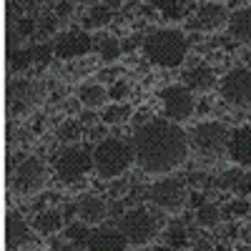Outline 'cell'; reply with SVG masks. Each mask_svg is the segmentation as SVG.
<instances>
[{
  "mask_svg": "<svg viewBox=\"0 0 251 251\" xmlns=\"http://www.w3.org/2000/svg\"><path fill=\"white\" fill-rule=\"evenodd\" d=\"M111 23V8L108 5H91L88 15H86V23H83V28H106Z\"/></svg>",
  "mask_w": 251,
  "mask_h": 251,
  "instance_id": "23",
  "label": "cell"
},
{
  "mask_svg": "<svg viewBox=\"0 0 251 251\" xmlns=\"http://www.w3.org/2000/svg\"><path fill=\"white\" fill-rule=\"evenodd\" d=\"M33 55H35L38 66H48L50 58L55 55V46L53 43H38V46H33Z\"/></svg>",
  "mask_w": 251,
  "mask_h": 251,
  "instance_id": "31",
  "label": "cell"
},
{
  "mask_svg": "<svg viewBox=\"0 0 251 251\" xmlns=\"http://www.w3.org/2000/svg\"><path fill=\"white\" fill-rule=\"evenodd\" d=\"M186 228L183 224H174L169 231H166V244H169V249H183L186 246Z\"/></svg>",
  "mask_w": 251,
  "mask_h": 251,
  "instance_id": "30",
  "label": "cell"
},
{
  "mask_svg": "<svg viewBox=\"0 0 251 251\" xmlns=\"http://www.w3.org/2000/svg\"><path fill=\"white\" fill-rule=\"evenodd\" d=\"M188 199H191V201H188V203H191L194 208H199V206H201V203L206 201V199H203V194H196V191H194L191 196H188Z\"/></svg>",
  "mask_w": 251,
  "mask_h": 251,
  "instance_id": "39",
  "label": "cell"
},
{
  "mask_svg": "<svg viewBox=\"0 0 251 251\" xmlns=\"http://www.w3.org/2000/svg\"><path fill=\"white\" fill-rule=\"evenodd\" d=\"M55 55L58 58H80V55H86V53H91V48H93V40H91V35L88 33H83V30H71V33H66V35H60V38H55Z\"/></svg>",
  "mask_w": 251,
  "mask_h": 251,
  "instance_id": "13",
  "label": "cell"
},
{
  "mask_svg": "<svg viewBox=\"0 0 251 251\" xmlns=\"http://www.w3.org/2000/svg\"><path fill=\"white\" fill-rule=\"evenodd\" d=\"M93 161H96L98 178L113 181V178L123 176L136 163V146H133V141L106 136L103 141H98L96 151H93Z\"/></svg>",
  "mask_w": 251,
  "mask_h": 251,
  "instance_id": "3",
  "label": "cell"
},
{
  "mask_svg": "<svg viewBox=\"0 0 251 251\" xmlns=\"http://www.w3.org/2000/svg\"><path fill=\"white\" fill-rule=\"evenodd\" d=\"M30 63H35L33 48H15V53H10V68H13L15 73L25 71Z\"/></svg>",
  "mask_w": 251,
  "mask_h": 251,
  "instance_id": "26",
  "label": "cell"
},
{
  "mask_svg": "<svg viewBox=\"0 0 251 251\" xmlns=\"http://www.w3.org/2000/svg\"><path fill=\"white\" fill-rule=\"evenodd\" d=\"M108 91L100 86V83H86V86H80L78 91V103L86 111H98L106 106V100H108Z\"/></svg>",
  "mask_w": 251,
  "mask_h": 251,
  "instance_id": "19",
  "label": "cell"
},
{
  "mask_svg": "<svg viewBox=\"0 0 251 251\" xmlns=\"http://www.w3.org/2000/svg\"><path fill=\"white\" fill-rule=\"evenodd\" d=\"M226 214H228V216H246V214H249V201L239 199V201H234V203H228Z\"/></svg>",
  "mask_w": 251,
  "mask_h": 251,
  "instance_id": "33",
  "label": "cell"
},
{
  "mask_svg": "<svg viewBox=\"0 0 251 251\" xmlns=\"http://www.w3.org/2000/svg\"><path fill=\"white\" fill-rule=\"evenodd\" d=\"M98 53H100L103 63H116L118 55L123 53V46H121V40H116V38H103L98 43Z\"/></svg>",
  "mask_w": 251,
  "mask_h": 251,
  "instance_id": "25",
  "label": "cell"
},
{
  "mask_svg": "<svg viewBox=\"0 0 251 251\" xmlns=\"http://www.w3.org/2000/svg\"><path fill=\"white\" fill-rule=\"evenodd\" d=\"M88 249H108V251H121V249H128V239L123 236L121 228H96V231H91L88 236Z\"/></svg>",
  "mask_w": 251,
  "mask_h": 251,
  "instance_id": "15",
  "label": "cell"
},
{
  "mask_svg": "<svg viewBox=\"0 0 251 251\" xmlns=\"http://www.w3.org/2000/svg\"><path fill=\"white\" fill-rule=\"evenodd\" d=\"M161 216L156 211H149V208H131L118 219V228L123 231V236L128 239L131 246H149L158 231H161Z\"/></svg>",
  "mask_w": 251,
  "mask_h": 251,
  "instance_id": "4",
  "label": "cell"
},
{
  "mask_svg": "<svg viewBox=\"0 0 251 251\" xmlns=\"http://www.w3.org/2000/svg\"><path fill=\"white\" fill-rule=\"evenodd\" d=\"M35 228L28 226V221L15 214V211H8L5 216V241H8V249H25V246H33L35 241Z\"/></svg>",
  "mask_w": 251,
  "mask_h": 251,
  "instance_id": "12",
  "label": "cell"
},
{
  "mask_svg": "<svg viewBox=\"0 0 251 251\" xmlns=\"http://www.w3.org/2000/svg\"><path fill=\"white\" fill-rule=\"evenodd\" d=\"M108 216V203L96 194H86L78 199V219L88 226H100L103 219Z\"/></svg>",
  "mask_w": 251,
  "mask_h": 251,
  "instance_id": "14",
  "label": "cell"
},
{
  "mask_svg": "<svg viewBox=\"0 0 251 251\" xmlns=\"http://www.w3.org/2000/svg\"><path fill=\"white\" fill-rule=\"evenodd\" d=\"M228 136H231L228 128L224 123H219V121L199 123L196 128L188 133L194 151H199L206 158H214V156H221L224 151H228Z\"/></svg>",
  "mask_w": 251,
  "mask_h": 251,
  "instance_id": "6",
  "label": "cell"
},
{
  "mask_svg": "<svg viewBox=\"0 0 251 251\" xmlns=\"http://www.w3.org/2000/svg\"><path fill=\"white\" fill-rule=\"evenodd\" d=\"M228 35L236 43H251V8H241L228 15Z\"/></svg>",
  "mask_w": 251,
  "mask_h": 251,
  "instance_id": "18",
  "label": "cell"
},
{
  "mask_svg": "<svg viewBox=\"0 0 251 251\" xmlns=\"http://www.w3.org/2000/svg\"><path fill=\"white\" fill-rule=\"evenodd\" d=\"M186 186L178 178H163L149 188V201L161 214H178L186 206Z\"/></svg>",
  "mask_w": 251,
  "mask_h": 251,
  "instance_id": "8",
  "label": "cell"
},
{
  "mask_svg": "<svg viewBox=\"0 0 251 251\" xmlns=\"http://www.w3.org/2000/svg\"><path fill=\"white\" fill-rule=\"evenodd\" d=\"M88 236H91V226H88L86 221L66 226V239H71V241H78V244L86 246V244H88Z\"/></svg>",
  "mask_w": 251,
  "mask_h": 251,
  "instance_id": "28",
  "label": "cell"
},
{
  "mask_svg": "<svg viewBox=\"0 0 251 251\" xmlns=\"http://www.w3.org/2000/svg\"><path fill=\"white\" fill-rule=\"evenodd\" d=\"M136 163L149 176H169L186 163L191 138L176 121H149L133 136Z\"/></svg>",
  "mask_w": 251,
  "mask_h": 251,
  "instance_id": "1",
  "label": "cell"
},
{
  "mask_svg": "<svg viewBox=\"0 0 251 251\" xmlns=\"http://www.w3.org/2000/svg\"><path fill=\"white\" fill-rule=\"evenodd\" d=\"M241 178H244V174H241L239 169H234V171L221 174L214 183H216V188H221V191H236V186H239Z\"/></svg>",
  "mask_w": 251,
  "mask_h": 251,
  "instance_id": "29",
  "label": "cell"
},
{
  "mask_svg": "<svg viewBox=\"0 0 251 251\" xmlns=\"http://www.w3.org/2000/svg\"><path fill=\"white\" fill-rule=\"evenodd\" d=\"M91 171H96L93 153L75 149V146L66 149L55 161V174H58L60 183H66V186H83Z\"/></svg>",
  "mask_w": 251,
  "mask_h": 251,
  "instance_id": "5",
  "label": "cell"
},
{
  "mask_svg": "<svg viewBox=\"0 0 251 251\" xmlns=\"http://www.w3.org/2000/svg\"><path fill=\"white\" fill-rule=\"evenodd\" d=\"M108 191H111V196H113L116 201H121L126 194H128V181H123V178L118 176L116 181H111V188H108Z\"/></svg>",
  "mask_w": 251,
  "mask_h": 251,
  "instance_id": "32",
  "label": "cell"
},
{
  "mask_svg": "<svg viewBox=\"0 0 251 251\" xmlns=\"http://www.w3.org/2000/svg\"><path fill=\"white\" fill-rule=\"evenodd\" d=\"M228 153L236 163H251V126H244V128H236L231 136H228Z\"/></svg>",
  "mask_w": 251,
  "mask_h": 251,
  "instance_id": "16",
  "label": "cell"
},
{
  "mask_svg": "<svg viewBox=\"0 0 251 251\" xmlns=\"http://www.w3.org/2000/svg\"><path fill=\"white\" fill-rule=\"evenodd\" d=\"M161 100H163V113H166L169 121L181 123V121H188L196 113L194 91L188 86H169V88H163Z\"/></svg>",
  "mask_w": 251,
  "mask_h": 251,
  "instance_id": "10",
  "label": "cell"
},
{
  "mask_svg": "<svg viewBox=\"0 0 251 251\" xmlns=\"http://www.w3.org/2000/svg\"><path fill=\"white\" fill-rule=\"evenodd\" d=\"M131 118V108L126 106V103H113L103 111V123L106 126H121Z\"/></svg>",
  "mask_w": 251,
  "mask_h": 251,
  "instance_id": "24",
  "label": "cell"
},
{
  "mask_svg": "<svg viewBox=\"0 0 251 251\" xmlns=\"http://www.w3.org/2000/svg\"><path fill=\"white\" fill-rule=\"evenodd\" d=\"M71 15H73V3H71V0H60V3L55 5V18L58 20H66Z\"/></svg>",
  "mask_w": 251,
  "mask_h": 251,
  "instance_id": "35",
  "label": "cell"
},
{
  "mask_svg": "<svg viewBox=\"0 0 251 251\" xmlns=\"http://www.w3.org/2000/svg\"><path fill=\"white\" fill-rule=\"evenodd\" d=\"M80 136H83V128H80L78 121H66V123L58 128V138H60L63 143H75Z\"/></svg>",
  "mask_w": 251,
  "mask_h": 251,
  "instance_id": "27",
  "label": "cell"
},
{
  "mask_svg": "<svg viewBox=\"0 0 251 251\" xmlns=\"http://www.w3.org/2000/svg\"><path fill=\"white\" fill-rule=\"evenodd\" d=\"M186 53H188V40L176 28H156L143 38V55L153 66L178 68L186 60Z\"/></svg>",
  "mask_w": 251,
  "mask_h": 251,
  "instance_id": "2",
  "label": "cell"
},
{
  "mask_svg": "<svg viewBox=\"0 0 251 251\" xmlns=\"http://www.w3.org/2000/svg\"><path fill=\"white\" fill-rule=\"evenodd\" d=\"M63 224H66V216L55 208H48V211H40L35 219H33V228L35 234L40 236H53L58 231H63Z\"/></svg>",
  "mask_w": 251,
  "mask_h": 251,
  "instance_id": "20",
  "label": "cell"
},
{
  "mask_svg": "<svg viewBox=\"0 0 251 251\" xmlns=\"http://www.w3.org/2000/svg\"><path fill=\"white\" fill-rule=\"evenodd\" d=\"M221 98L228 106L236 108H251V71L249 68H234L221 80Z\"/></svg>",
  "mask_w": 251,
  "mask_h": 251,
  "instance_id": "9",
  "label": "cell"
},
{
  "mask_svg": "<svg viewBox=\"0 0 251 251\" xmlns=\"http://www.w3.org/2000/svg\"><path fill=\"white\" fill-rule=\"evenodd\" d=\"M236 194H239V196L251 194V176H244V178L239 181V186H236Z\"/></svg>",
  "mask_w": 251,
  "mask_h": 251,
  "instance_id": "38",
  "label": "cell"
},
{
  "mask_svg": "<svg viewBox=\"0 0 251 251\" xmlns=\"http://www.w3.org/2000/svg\"><path fill=\"white\" fill-rule=\"evenodd\" d=\"M8 93H10V98H18V100L40 103V98H43V86L33 83V80H13L8 86Z\"/></svg>",
  "mask_w": 251,
  "mask_h": 251,
  "instance_id": "21",
  "label": "cell"
},
{
  "mask_svg": "<svg viewBox=\"0 0 251 251\" xmlns=\"http://www.w3.org/2000/svg\"><path fill=\"white\" fill-rule=\"evenodd\" d=\"M226 25H228V10L221 3H203L191 20V28L199 33H219Z\"/></svg>",
  "mask_w": 251,
  "mask_h": 251,
  "instance_id": "11",
  "label": "cell"
},
{
  "mask_svg": "<svg viewBox=\"0 0 251 251\" xmlns=\"http://www.w3.org/2000/svg\"><path fill=\"white\" fill-rule=\"evenodd\" d=\"M219 221H221V211H219V206H216V203L203 201V203L196 208V224H199V226H203V228H214Z\"/></svg>",
  "mask_w": 251,
  "mask_h": 251,
  "instance_id": "22",
  "label": "cell"
},
{
  "mask_svg": "<svg viewBox=\"0 0 251 251\" xmlns=\"http://www.w3.org/2000/svg\"><path fill=\"white\" fill-rule=\"evenodd\" d=\"M106 5H108V8H111V10H113V8H116V10H118V8H121V5H123V0H106Z\"/></svg>",
  "mask_w": 251,
  "mask_h": 251,
  "instance_id": "40",
  "label": "cell"
},
{
  "mask_svg": "<svg viewBox=\"0 0 251 251\" xmlns=\"http://www.w3.org/2000/svg\"><path fill=\"white\" fill-rule=\"evenodd\" d=\"M108 96L116 100V103H121L126 96H128V86H126V83L123 80H113V88L108 91Z\"/></svg>",
  "mask_w": 251,
  "mask_h": 251,
  "instance_id": "34",
  "label": "cell"
},
{
  "mask_svg": "<svg viewBox=\"0 0 251 251\" xmlns=\"http://www.w3.org/2000/svg\"><path fill=\"white\" fill-rule=\"evenodd\" d=\"M55 28H58V18H55V15L43 18V23H40V33H43V35H53Z\"/></svg>",
  "mask_w": 251,
  "mask_h": 251,
  "instance_id": "37",
  "label": "cell"
},
{
  "mask_svg": "<svg viewBox=\"0 0 251 251\" xmlns=\"http://www.w3.org/2000/svg\"><path fill=\"white\" fill-rule=\"evenodd\" d=\"M183 86H188L194 93H208L216 86V73L211 68H206V66H196L191 71H186Z\"/></svg>",
  "mask_w": 251,
  "mask_h": 251,
  "instance_id": "17",
  "label": "cell"
},
{
  "mask_svg": "<svg viewBox=\"0 0 251 251\" xmlns=\"http://www.w3.org/2000/svg\"><path fill=\"white\" fill-rule=\"evenodd\" d=\"M46 181H48L46 161L38 158V156H28L25 161L18 163L10 188L18 196H35V194H40L46 188Z\"/></svg>",
  "mask_w": 251,
  "mask_h": 251,
  "instance_id": "7",
  "label": "cell"
},
{
  "mask_svg": "<svg viewBox=\"0 0 251 251\" xmlns=\"http://www.w3.org/2000/svg\"><path fill=\"white\" fill-rule=\"evenodd\" d=\"M15 23H18V35H33L35 33V20H30V18H20Z\"/></svg>",
  "mask_w": 251,
  "mask_h": 251,
  "instance_id": "36",
  "label": "cell"
}]
</instances>
